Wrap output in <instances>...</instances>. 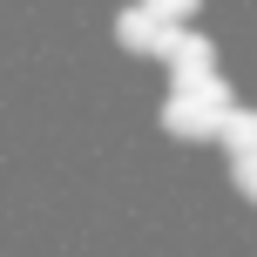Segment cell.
Returning <instances> with one entry per match:
<instances>
[{
	"label": "cell",
	"mask_w": 257,
	"mask_h": 257,
	"mask_svg": "<svg viewBox=\"0 0 257 257\" xmlns=\"http://www.w3.org/2000/svg\"><path fill=\"white\" fill-rule=\"evenodd\" d=\"M230 88H203V95H169V108H163V128L169 136H183V142H203V136H223V115H230Z\"/></svg>",
	"instance_id": "obj_1"
},
{
	"label": "cell",
	"mask_w": 257,
	"mask_h": 257,
	"mask_svg": "<svg viewBox=\"0 0 257 257\" xmlns=\"http://www.w3.org/2000/svg\"><path fill=\"white\" fill-rule=\"evenodd\" d=\"M169 81H176V95L217 88V68H210V41L203 34H190V27L176 34V48H169Z\"/></svg>",
	"instance_id": "obj_2"
},
{
	"label": "cell",
	"mask_w": 257,
	"mask_h": 257,
	"mask_svg": "<svg viewBox=\"0 0 257 257\" xmlns=\"http://www.w3.org/2000/svg\"><path fill=\"white\" fill-rule=\"evenodd\" d=\"M176 34H183V27H169L156 7H128L122 21H115V41H122V48H136V54H163V61H169V48H176Z\"/></svg>",
	"instance_id": "obj_3"
},
{
	"label": "cell",
	"mask_w": 257,
	"mask_h": 257,
	"mask_svg": "<svg viewBox=\"0 0 257 257\" xmlns=\"http://www.w3.org/2000/svg\"><path fill=\"white\" fill-rule=\"evenodd\" d=\"M223 149L230 156H257V108H230L223 115Z\"/></svg>",
	"instance_id": "obj_4"
}]
</instances>
